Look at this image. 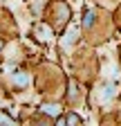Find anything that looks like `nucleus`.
Here are the masks:
<instances>
[{
    "mask_svg": "<svg viewBox=\"0 0 121 126\" xmlns=\"http://www.w3.org/2000/svg\"><path fill=\"white\" fill-rule=\"evenodd\" d=\"M43 110H45V113H49V115H56V108L54 106H45Z\"/></svg>",
    "mask_w": 121,
    "mask_h": 126,
    "instance_id": "4",
    "label": "nucleus"
},
{
    "mask_svg": "<svg viewBox=\"0 0 121 126\" xmlns=\"http://www.w3.org/2000/svg\"><path fill=\"white\" fill-rule=\"evenodd\" d=\"M27 81H29L27 74H16V77H13V83H18V86H25Z\"/></svg>",
    "mask_w": 121,
    "mask_h": 126,
    "instance_id": "2",
    "label": "nucleus"
},
{
    "mask_svg": "<svg viewBox=\"0 0 121 126\" xmlns=\"http://www.w3.org/2000/svg\"><path fill=\"white\" fill-rule=\"evenodd\" d=\"M92 18H94V16H92V11H87V14H85V18H83L85 27H90V25H92Z\"/></svg>",
    "mask_w": 121,
    "mask_h": 126,
    "instance_id": "3",
    "label": "nucleus"
},
{
    "mask_svg": "<svg viewBox=\"0 0 121 126\" xmlns=\"http://www.w3.org/2000/svg\"><path fill=\"white\" fill-rule=\"evenodd\" d=\"M101 90H103V92H101V99H103V101H108L112 94H114V88H112V86H103Z\"/></svg>",
    "mask_w": 121,
    "mask_h": 126,
    "instance_id": "1",
    "label": "nucleus"
}]
</instances>
